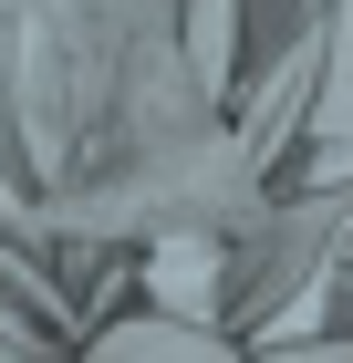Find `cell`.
<instances>
[{"instance_id":"cell-1","label":"cell","mask_w":353,"mask_h":363,"mask_svg":"<svg viewBox=\"0 0 353 363\" xmlns=\"http://www.w3.org/2000/svg\"><path fill=\"white\" fill-rule=\"evenodd\" d=\"M156 301L177 311V322L218 311V250H208V239H166V250H156Z\"/></svg>"},{"instance_id":"cell-2","label":"cell","mask_w":353,"mask_h":363,"mask_svg":"<svg viewBox=\"0 0 353 363\" xmlns=\"http://www.w3.org/2000/svg\"><path fill=\"white\" fill-rule=\"evenodd\" d=\"M188 52H197L208 84L239 73V0H197V11H188Z\"/></svg>"},{"instance_id":"cell-3","label":"cell","mask_w":353,"mask_h":363,"mask_svg":"<svg viewBox=\"0 0 353 363\" xmlns=\"http://www.w3.org/2000/svg\"><path fill=\"white\" fill-rule=\"evenodd\" d=\"M271 363H353V342H312V353H271Z\"/></svg>"}]
</instances>
